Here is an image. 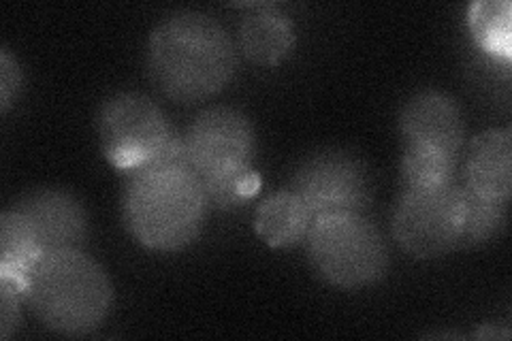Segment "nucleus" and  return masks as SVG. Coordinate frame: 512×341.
<instances>
[{
  "label": "nucleus",
  "instance_id": "2",
  "mask_svg": "<svg viewBox=\"0 0 512 341\" xmlns=\"http://www.w3.org/2000/svg\"><path fill=\"white\" fill-rule=\"evenodd\" d=\"M207 201L199 177L186 165H148L133 173L122 199L128 233L141 246L175 252L197 239Z\"/></svg>",
  "mask_w": 512,
  "mask_h": 341
},
{
  "label": "nucleus",
  "instance_id": "9",
  "mask_svg": "<svg viewBox=\"0 0 512 341\" xmlns=\"http://www.w3.org/2000/svg\"><path fill=\"white\" fill-rule=\"evenodd\" d=\"M30 222L43 252L82 250L88 237V214L71 192L37 188L13 205Z\"/></svg>",
  "mask_w": 512,
  "mask_h": 341
},
{
  "label": "nucleus",
  "instance_id": "8",
  "mask_svg": "<svg viewBox=\"0 0 512 341\" xmlns=\"http://www.w3.org/2000/svg\"><path fill=\"white\" fill-rule=\"evenodd\" d=\"M291 190L299 194L314 218L342 211L363 214L372 199V177L359 156L323 150L301 162Z\"/></svg>",
  "mask_w": 512,
  "mask_h": 341
},
{
  "label": "nucleus",
  "instance_id": "3",
  "mask_svg": "<svg viewBox=\"0 0 512 341\" xmlns=\"http://www.w3.org/2000/svg\"><path fill=\"white\" fill-rule=\"evenodd\" d=\"M26 303L47 329L86 335L109 316L114 288L105 269L84 250H58L43 254L30 271Z\"/></svg>",
  "mask_w": 512,
  "mask_h": 341
},
{
  "label": "nucleus",
  "instance_id": "19",
  "mask_svg": "<svg viewBox=\"0 0 512 341\" xmlns=\"http://www.w3.org/2000/svg\"><path fill=\"white\" fill-rule=\"evenodd\" d=\"M24 297L13 286L0 282V339H9L18 329L20 303Z\"/></svg>",
  "mask_w": 512,
  "mask_h": 341
},
{
  "label": "nucleus",
  "instance_id": "7",
  "mask_svg": "<svg viewBox=\"0 0 512 341\" xmlns=\"http://www.w3.org/2000/svg\"><path fill=\"white\" fill-rule=\"evenodd\" d=\"M101 150L120 171H139L152 165L173 135L163 109L146 94L120 92L101 105Z\"/></svg>",
  "mask_w": 512,
  "mask_h": 341
},
{
  "label": "nucleus",
  "instance_id": "16",
  "mask_svg": "<svg viewBox=\"0 0 512 341\" xmlns=\"http://www.w3.org/2000/svg\"><path fill=\"white\" fill-rule=\"evenodd\" d=\"M457 156L434 148H404V188H440L455 184Z\"/></svg>",
  "mask_w": 512,
  "mask_h": 341
},
{
  "label": "nucleus",
  "instance_id": "1",
  "mask_svg": "<svg viewBox=\"0 0 512 341\" xmlns=\"http://www.w3.org/2000/svg\"><path fill=\"white\" fill-rule=\"evenodd\" d=\"M148 71L167 99L197 103L229 86L237 71V50L229 32L210 15L178 11L152 30Z\"/></svg>",
  "mask_w": 512,
  "mask_h": 341
},
{
  "label": "nucleus",
  "instance_id": "14",
  "mask_svg": "<svg viewBox=\"0 0 512 341\" xmlns=\"http://www.w3.org/2000/svg\"><path fill=\"white\" fill-rule=\"evenodd\" d=\"M312 211L291 188L267 197L254 216V231L269 248L297 246L310 233Z\"/></svg>",
  "mask_w": 512,
  "mask_h": 341
},
{
  "label": "nucleus",
  "instance_id": "15",
  "mask_svg": "<svg viewBox=\"0 0 512 341\" xmlns=\"http://www.w3.org/2000/svg\"><path fill=\"white\" fill-rule=\"evenodd\" d=\"M470 32L480 50L502 58L512 56V7L508 0H480L468 13Z\"/></svg>",
  "mask_w": 512,
  "mask_h": 341
},
{
  "label": "nucleus",
  "instance_id": "17",
  "mask_svg": "<svg viewBox=\"0 0 512 341\" xmlns=\"http://www.w3.org/2000/svg\"><path fill=\"white\" fill-rule=\"evenodd\" d=\"M506 218L508 203L480 199L466 190V224H463L461 246H485L502 233Z\"/></svg>",
  "mask_w": 512,
  "mask_h": 341
},
{
  "label": "nucleus",
  "instance_id": "13",
  "mask_svg": "<svg viewBox=\"0 0 512 341\" xmlns=\"http://www.w3.org/2000/svg\"><path fill=\"white\" fill-rule=\"evenodd\" d=\"M43 254L30 222L18 209H5L0 216V282L13 286L26 301L30 271Z\"/></svg>",
  "mask_w": 512,
  "mask_h": 341
},
{
  "label": "nucleus",
  "instance_id": "10",
  "mask_svg": "<svg viewBox=\"0 0 512 341\" xmlns=\"http://www.w3.org/2000/svg\"><path fill=\"white\" fill-rule=\"evenodd\" d=\"M463 118L451 96L438 90L414 94L399 113L404 148H434L459 158L463 148Z\"/></svg>",
  "mask_w": 512,
  "mask_h": 341
},
{
  "label": "nucleus",
  "instance_id": "18",
  "mask_svg": "<svg viewBox=\"0 0 512 341\" xmlns=\"http://www.w3.org/2000/svg\"><path fill=\"white\" fill-rule=\"evenodd\" d=\"M22 88V69L13 54L3 47L0 50V109L7 113L13 105V99Z\"/></svg>",
  "mask_w": 512,
  "mask_h": 341
},
{
  "label": "nucleus",
  "instance_id": "6",
  "mask_svg": "<svg viewBox=\"0 0 512 341\" xmlns=\"http://www.w3.org/2000/svg\"><path fill=\"white\" fill-rule=\"evenodd\" d=\"M463 224L466 190L457 184L404 188L393 211L395 241L416 258H438L459 248Z\"/></svg>",
  "mask_w": 512,
  "mask_h": 341
},
{
  "label": "nucleus",
  "instance_id": "5",
  "mask_svg": "<svg viewBox=\"0 0 512 341\" xmlns=\"http://www.w3.org/2000/svg\"><path fill=\"white\" fill-rule=\"evenodd\" d=\"M306 239L310 265L329 286L363 288L380 282L389 269L387 241L363 214L318 216Z\"/></svg>",
  "mask_w": 512,
  "mask_h": 341
},
{
  "label": "nucleus",
  "instance_id": "20",
  "mask_svg": "<svg viewBox=\"0 0 512 341\" xmlns=\"http://www.w3.org/2000/svg\"><path fill=\"white\" fill-rule=\"evenodd\" d=\"M474 337L476 339H508L510 337V331L506 329V327H491V324H485L483 329H478L476 333H474Z\"/></svg>",
  "mask_w": 512,
  "mask_h": 341
},
{
  "label": "nucleus",
  "instance_id": "12",
  "mask_svg": "<svg viewBox=\"0 0 512 341\" xmlns=\"http://www.w3.org/2000/svg\"><path fill=\"white\" fill-rule=\"evenodd\" d=\"M252 9L239 26L242 52L259 67H278L295 50V24L276 5H252Z\"/></svg>",
  "mask_w": 512,
  "mask_h": 341
},
{
  "label": "nucleus",
  "instance_id": "11",
  "mask_svg": "<svg viewBox=\"0 0 512 341\" xmlns=\"http://www.w3.org/2000/svg\"><path fill=\"white\" fill-rule=\"evenodd\" d=\"M468 192L489 201H510L512 192V133L491 128L472 139L463 165Z\"/></svg>",
  "mask_w": 512,
  "mask_h": 341
},
{
  "label": "nucleus",
  "instance_id": "4",
  "mask_svg": "<svg viewBox=\"0 0 512 341\" xmlns=\"http://www.w3.org/2000/svg\"><path fill=\"white\" fill-rule=\"evenodd\" d=\"M184 141L188 165L210 205L233 209L261 190V175L252 169L254 131L242 111L231 107L201 111Z\"/></svg>",
  "mask_w": 512,
  "mask_h": 341
}]
</instances>
